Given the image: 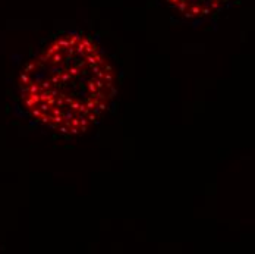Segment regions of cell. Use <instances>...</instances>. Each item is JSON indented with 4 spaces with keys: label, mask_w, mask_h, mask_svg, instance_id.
<instances>
[{
    "label": "cell",
    "mask_w": 255,
    "mask_h": 254,
    "mask_svg": "<svg viewBox=\"0 0 255 254\" xmlns=\"http://www.w3.org/2000/svg\"><path fill=\"white\" fill-rule=\"evenodd\" d=\"M232 0H166L169 8L182 19L192 24H202L217 16Z\"/></svg>",
    "instance_id": "obj_2"
},
{
    "label": "cell",
    "mask_w": 255,
    "mask_h": 254,
    "mask_svg": "<svg viewBox=\"0 0 255 254\" xmlns=\"http://www.w3.org/2000/svg\"><path fill=\"white\" fill-rule=\"evenodd\" d=\"M21 102L43 127L85 134L106 115L117 91L115 66L90 35L65 33L50 41L19 76Z\"/></svg>",
    "instance_id": "obj_1"
}]
</instances>
